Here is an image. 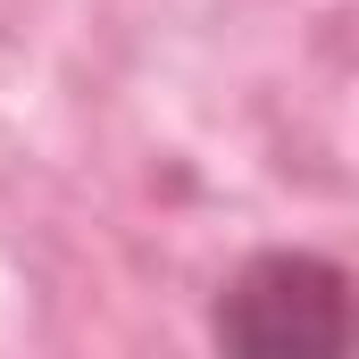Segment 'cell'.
<instances>
[{"label":"cell","mask_w":359,"mask_h":359,"mask_svg":"<svg viewBox=\"0 0 359 359\" xmlns=\"http://www.w3.org/2000/svg\"><path fill=\"white\" fill-rule=\"evenodd\" d=\"M343 292H351L343 268L318 259V251H259V259H243L226 276L209 326H217V343H234L251 359L343 351V334H351V301Z\"/></svg>","instance_id":"1"}]
</instances>
